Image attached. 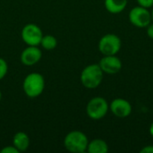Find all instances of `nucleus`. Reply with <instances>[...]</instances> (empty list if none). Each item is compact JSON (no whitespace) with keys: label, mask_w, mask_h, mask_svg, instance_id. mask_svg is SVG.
I'll list each match as a JSON object with an SVG mask.
<instances>
[{"label":"nucleus","mask_w":153,"mask_h":153,"mask_svg":"<svg viewBox=\"0 0 153 153\" xmlns=\"http://www.w3.org/2000/svg\"><path fill=\"white\" fill-rule=\"evenodd\" d=\"M22 39L25 44L28 46H39L40 45L43 33L41 29L34 24L29 23L26 24L22 30Z\"/></svg>","instance_id":"7"},{"label":"nucleus","mask_w":153,"mask_h":153,"mask_svg":"<svg viewBox=\"0 0 153 153\" xmlns=\"http://www.w3.org/2000/svg\"><path fill=\"white\" fill-rule=\"evenodd\" d=\"M42 57L41 50L37 46H28L21 54V62L27 66L37 64Z\"/></svg>","instance_id":"10"},{"label":"nucleus","mask_w":153,"mask_h":153,"mask_svg":"<svg viewBox=\"0 0 153 153\" xmlns=\"http://www.w3.org/2000/svg\"><path fill=\"white\" fill-rule=\"evenodd\" d=\"M128 19L131 24L141 29L146 28L152 22L151 11L140 5L134 6L129 11Z\"/></svg>","instance_id":"6"},{"label":"nucleus","mask_w":153,"mask_h":153,"mask_svg":"<svg viewBox=\"0 0 153 153\" xmlns=\"http://www.w3.org/2000/svg\"><path fill=\"white\" fill-rule=\"evenodd\" d=\"M128 0H104L106 10L112 14L122 13L126 8Z\"/></svg>","instance_id":"11"},{"label":"nucleus","mask_w":153,"mask_h":153,"mask_svg":"<svg viewBox=\"0 0 153 153\" xmlns=\"http://www.w3.org/2000/svg\"><path fill=\"white\" fill-rule=\"evenodd\" d=\"M109 111V103L106 99L97 96L90 100L86 106V114L92 120H100Z\"/></svg>","instance_id":"4"},{"label":"nucleus","mask_w":153,"mask_h":153,"mask_svg":"<svg viewBox=\"0 0 153 153\" xmlns=\"http://www.w3.org/2000/svg\"><path fill=\"white\" fill-rule=\"evenodd\" d=\"M122 47V41L119 36L114 33H108L102 36L99 41V50L103 56L117 55Z\"/></svg>","instance_id":"5"},{"label":"nucleus","mask_w":153,"mask_h":153,"mask_svg":"<svg viewBox=\"0 0 153 153\" xmlns=\"http://www.w3.org/2000/svg\"><path fill=\"white\" fill-rule=\"evenodd\" d=\"M89 139L86 134L81 131H72L68 133L64 139L65 148L72 153H83L87 152Z\"/></svg>","instance_id":"2"},{"label":"nucleus","mask_w":153,"mask_h":153,"mask_svg":"<svg viewBox=\"0 0 153 153\" xmlns=\"http://www.w3.org/2000/svg\"><path fill=\"white\" fill-rule=\"evenodd\" d=\"M141 153H153V145H147L144 146L140 150Z\"/></svg>","instance_id":"19"},{"label":"nucleus","mask_w":153,"mask_h":153,"mask_svg":"<svg viewBox=\"0 0 153 153\" xmlns=\"http://www.w3.org/2000/svg\"><path fill=\"white\" fill-rule=\"evenodd\" d=\"M149 133H150V134H151V136L153 138V121L152 123L151 124V126H150V128H149Z\"/></svg>","instance_id":"20"},{"label":"nucleus","mask_w":153,"mask_h":153,"mask_svg":"<svg viewBox=\"0 0 153 153\" xmlns=\"http://www.w3.org/2000/svg\"><path fill=\"white\" fill-rule=\"evenodd\" d=\"M1 153H19V151L13 146H5L4 147L1 151H0Z\"/></svg>","instance_id":"17"},{"label":"nucleus","mask_w":153,"mask_h":153,"mask_svg":"<svg viewBox=\"0 0 153 153\" xmlns=\"http://www.w3.org/2000/svg\"><path fill=\"white\" fill-rule=\"evenodd\" d=\"M151 13H152V22H153V6H152V11H151Z\"/></svg>","instance_id":"21"},{"label":"nucleus","mask_w":153,"mask_h":153,"mask_svg":"<svg viewBox=\"0 0 153 153\" xmlns=\"http://www.w3.org/2000/svg\"><path fill=\"white\" fill-rule=\"evenodd\" d=\"M22 89L27 97L31 99L39 97L45 89L44 77L39 73L28 74L23 80Z\"/></svg>","instance_id":"3"},{"label":"nucleus","mask_w":153,"mask_h":153,"mask_svg":"<svg viewBox=\"0 0 153 153\" xmlns=\"http://www.w3.org/2000/svg\"><path fill=\"white\" fill-rule=\"evenodd\" d=\"M104 73L99 64H91L83 68L80 80L82 84L90 90L98 88L103 81Z\"/></svg>","instance_id":"1"},{"label":"nucleus","mask_w":153,"mask_h":153,"mask_svg":"<svg viewBox=\"0 0 153 153\" xmlns=\"http://www.w3.org/2000/svg\"><path fill=\"white\" fill-rule=\"evenodd\" d=\"M87 152L89 153H107L108 152V145L102 139H93L91 142L89 141Z\"/></svg>","instance_id":"13"},{"label":"nucleus","mask_w":153,"mask_h":153,"mask_svg":"<svg viewBox=\"0 0 153 153\" xmlns=\"http://www.w3.org/2000/svg\"><path fill=\"white\" fill-rule=\"evenodd\" d=\"M40 45L46 50H52V49L56 48L57 40L52 35H46V36L42 37L41 41H40Z\"/></svg>","instance_id":"14"},{"label":"nucleus","mask_w":153,"mask_h":153,"mask_svg":"<svg viewBox=\"0 0 153 153\" xmlns=\"http://www.w3.org/2000/svg\"><path fill=\"white\" fill-rule=\"evenodd\" d=\"M13 145L19 151V152H25L30 146V138L24 132H18L13 138Z\"/></svg>","instance_id":"12"},{"label":"nucleus","mask_w":153,"mask_h":153,"mask_svg":"<svg viewBox=\"0 0 153 153\" xmlns=\"http://www.w3.org/2000/svg\"><path fill=\"white\" fill-rule=\"evenodd\" d=\"M99 65L100 66L104 74L114 75L121 71L123 64L121 59L117 55H112L103 56L99 63Z\"/></svg>","instance_id":"9"},{"label":"nucleus","mask_w":153,"mask_h":153,"mask_svg":"<svg viewBox=\"0 0 153 153\" xmlns=\"http://www.w3.org/2000/svg\"><path fill=\"white\" fill-rule=\"evenodd\" d=\"M109 110L115 117L118 118H126L132 114L133 106L127 100L117 98L109 104Z\"/></svg>","instance_id":"8"},{"label":"nucleus","mask_w":153,"mask_h":153,"mask_svg":"<svg viewBox=\"0 0 153 153\" xmlns=\"http://www.w3.org/2000/svg\"><path fill=\"white\" fill-rule=\"evenodd\" d=\"M8 71V65L6 61L0 57V80H2L7 74Z\"/></svg>","instance_id":"15"},{"label":"nucleus","mask_w":153,"mask_h":153,"mask_svg":"<svg viewBox=\"0 0 153 153\" xmlns=\"http://www.w3.org/2000/svg\"><path fill=\"white\" fill-rule=\"evenodd\" d=\"M146 33L150 39H153V22H152L147 27H146Z\"/></svg>","instance_id":"18"},{"label":"nucleus","mask_w":153,"mask_h":153,"mask_svg":"<svg viewBox=\"0 0 153 153\" xmlns=\"http://www.w3.org/2000/svg\"><path fill=\"white\" fill-rule=\"evenodd\" d=\"M136 2L138 5L143 6L147 9L152 8L153 6V0H136Z\"/></svg>","instance_id":"16"},{"label":"nucleus","mask_w":153,"mask_h":153,"mask_svg":"<svg viewBox=\"0 0 153 153\" xmlns=\"http://www.w3.org/2000/svg\"><path fill=\"white\" fill-rule=\"evenodd\" d=\"M1 99H2V92H1V91H0V100H1Z\"/></svg>","instance_id":"22"}]
</instances>
